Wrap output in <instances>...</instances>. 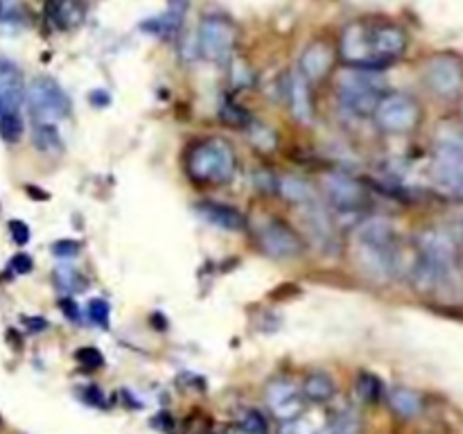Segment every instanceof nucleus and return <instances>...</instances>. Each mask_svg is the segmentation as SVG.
<instances>
[{"label": "nucleus", "mask_w": 463, "mask_h": 434, "mask_svg": "<svg viewBox=\"0 0 463 434\" xmlns=\"http://www.w3.org/2000/svg\"><path fill=\"white\" fill-rule=\"evenodd\" d=\"M414 283L423 292L455 294L461 289L457 251L452 240L441 231H425L419 235V260L414 265Z\"/></svg>", "instance_id": "1"}, {"label": "nucleus", "mask_w": 463, "mask_h": 434, "mask_svg": "<svg viewBox=\"0 0 463 434\" xmlns=\"http://www.w3.org/2000/svg\"><path fill=\"white\" fill-rule=\"evenodd\" d=\"M355 260L375 278H392L401 269V244L393 224L384 217H371L353 235Z\"/></svg>", "instance_id": "2"}, {"label": "nucleus", "mask_w": 463, "mask_h": 434, "mask_svg": "<svg viewBox=\"0 0 463 434\" xmlns=\"http://www.w3.org/2000/svg\"><path fill=\"white\" fill-rule=\"evenodd\" d=\"M25 102V80L12 59L0 54V136L16 143L23 134L21 107Z\"/></svg>", "instance_id": "3"}, {"label": "nucleus", "mask_w": 463, "mask_h": 434, "mask_svg": "<svg viewBox=\"0 0 463 434\" xmlns=\"http://www.w3.org/2000/svg\"><path fill=\"white\" fill-rule=\"evenodd\" d=\"M384 95V84L378 77V71H360L353 68L351 72H344L337 81V98L346 111L353 116H373L380 98Z\"/></svg>", "instance_id": "4"}, {"label": "nucleus", "mask_w": 463, "mask_h": 434, "mask_svg": "<svg viewBox=\"0 0 463 434\" xmlns=\"http://www.w3.org/2000/svg\"><path fill=\"white\" fill-rule=\"evenodd\" d=\"M235 172V154L224 140H203L188 154V175L199 184H226Z\"/></svg>", "instance_id": "5"}, {"label": "nucleus", "mask_w": 463, "mask_h": 434, "mask_svg": "<svg viewBox=\"0 0 463 434\" xmlns=\"http://www.w3.org/2000/svg\"><path fill=\"white\" fill-rule=\"evenodd\" d=\"M25 102L34 120L57 122L71 113V98L50 77H36L25 89Z\"/></svg>", "instance_id": "6"}, {"label": "nucleus", "mask_w": 463, "mask_h": 434, "mask_svg": "<svg viewBox=\"0 0 463 434\" xmlns=\"http://www.w3.org/2000/svg\"><path fill=\"white\" fill-rule=\"evenodd\" d=\"M339 57L346 66L360 68V71H383L378 54L373 50V39H371V23L355 21L342 32L339 41Z\"/></svg>", "instance_id": "7"}, {"label": "nucleus", "mask_w": 463, "mask_h": 434, "mask_svg": "<svg viewBox=\"0 0 463 434\" xmlns=\"http://www.w3.org/2000/svg\"><path fill=\"white\" fill-rule=\"evenodd\" d=\"M375 122L380 129L389 134H407L414 129L420 120V108L414 98L405 93H384L373 111Z\"/></svg>", "instance_id": "8"}, {"label": "nucleus", "mask_w": 463, "mask_h": 434, "mask_svg": "<svg viewBox=\"0 0 463 434\" xmlns=\"http://www.w3.org/2000/svg\"><path fill=\"white\" fill-rule=\"evenodd\" d=\"M235 36H238V30H235V25L229 18L206 16L202 21V25H199V52H202L203 59H208V61H229L231 52H233L235 48Z\"/></svg>", "instance_id": "9"}, {"label": "nucleus", "mask_w": 463, "mask_h": 434, "mask_svg": "<svg viewBox=\"0 0 463 434\" xmlns=\"http://www.w3.org/2000/svg\"><path fill=\"white\" fill-rule=\"evenodd\" d=\"M425 84L434 95L452 99L463 89V63L452 54H437L425 66Z\"/></svg>", "instance_id": "10"}, {"label": "nucleus", "mask_w": 463, "mask_h": 434, "mask_svg": "<svg viewBox=\"0 0 463 434\" xmlns=\"http://www.w3.org/2000/svg\"><path fill=\"white\" fill-rule=\"evenodd\" d=\"M432 179L446 194L463 197V145L443 143L432 163Z\"/></svg>", "instance_id": "11"}, {"label": "nucleus", "mask_w": 463, "mask_h": 434, "mask_svg": "<svg viewBox=\"0 0 463 434\" xmlns=\"http://www.w3.org/2000/svg\"><path fill=\"white\" fill-rule=\"evenodd\" d=\"M258 238H260L262 249L279 260H294L303 253V240L298 238L297 231L276 217L262 222Z\"/></svg>", "instance_id": "12"}, {"label": "nucleus", "mask_w": 463, "mask_h": 434, "mask_svg": "<svg viewBox=\"0 0 463 434\" xmlns=\"http://www.w3.org/2000/svg\"><path fill=\"white\" fill-rule=\"evenodd\" d=\"M326 197L339 212H355L366 203V193L353 176L344 172H333L324 179Z\"/></svg>", "instance_id": "13"}, {"label": "nucleus", "mask_w": 463, "mask_h": 434, "mask_svg": "<svg viewBox=\"0 0 463 434\" xmlns=\"http://www.w3.org/2000/svg\"><path fill=\"white\" fill-rule=\"evenodd\" d=\"M267 405H269L271 414L280 420H294L303 416L306 410V398L298 387H294L288 380H274L265 392Z\"/></svg>", "instance_id": "14"}, {"label": "nucleus", "mask_w": 463, "mask_h": 434, "mask_svg": "<svg viewBox=\"0 0 463 434\" xmlns=\"http://www.w3.org/2000/svg\"><path fill=\"white\" fill-rule=\"evenodd\" d=\"M301 208V222L303 229H306L307 238L321 249V251H333L335 244H337V235H335V224L330 220L328 211L319 203V199L306 203Z\"/></svg>", "instance_id": "15"}, {"label": "nucleus", "mask_w": 463, "mask_h": 434, "mask_svg": "<svg viewBox=\"0 0 463 434\" xmlns=\"http://www.w3.org/2000/svg\"><path fill=\"white\" fill-rule=\"evenodd\" d=\"M335 66V52L326 41H315L307 45L298 59V72L307 84H317V81L326 80Z\"/></svg>", "instance_id": "16"}, {"label": "nucleus", "mask_w": 463, "mask_h": 434, "mask_svg": "<svg viewBox=\"0 0 463 434\" xmlns=\"http://www.w3.org/2000/svg\"><path fill=\"white\" fill-rule=\"evenodd\" d=\"M371 36H373V50L383 66L396 61L407 50L405 30L393 23H371Z\"/></svg>", "instance_id": "17"}, {"label": "nucleus", "mask_w": 463, "mask_h": 434, "mask_svg": "<svg viewBox=\"0 0 463 434\" xmlns=\"http://www.w3.org/2000/svg\"><path fill=\"white\" fill-rule=\"evenodd\" d=\"M194 211H197L199 215H202V220H206L208 224L220 226V229L224 231H233V233H238V231L247 229V217H244L238 208L226 206V203L202 202L194 206Z\"/></svg>", "instance_id": "18"}, {"label": "nucleus", "mask_w": 463, "mask_h": 434, "mask_svg": "<svg viewBox=\"0 0 463 434\" xmlns=\"http://www.w3.org/2000/svg\"><path fill=\"white\" fill-rule=\"evenodd\" d=\"M285 95H288L289 108L298 120H310L312 116V102L310 90H307V81L303 80L301 72H292L285 81Z\"/></svg>", "instance_id": "19"}, {"label": "nucleus", "mask_w": 463, "mask_h": 434, "mask_svg": "<svg viewBox=\"0 0 463 434\" xmlns=\"http://www.w3.org/2000/svg\"><path fill=\"white\" fill-rule=\"evenodd\" d=\"M50 16L61 30H72L84 18V3L81 0H50Z\"/></svg>", "instance_id": "20"}, {"label": "nucleus", "mask_w": 463, "mask_h": 434, "mask_svg": "<svg viewBox=\"0 0 463 434\" xmlns=\"http://www.w3.org/2000/svg\"><path fill=\"white\" fill-rule=\"evenodd\" d=\"M389 405L402 419H416L423 411V398L419 392L407 387H396L389 393Z\"/></svg>", "instance_id": "21"}, {"label": "nucleus", "mask_w": 463, "mask_h": 434, "mask_svg": "<svg viewBox=\"0 0 463 434\" xmlns=\"http://www.w3.org/2000/svg\"><path fill=\"white\" fill-rule=\"evenodd\" d=\"M32 140H34V147L43 154H61L63 152L61 134H59V129L54 122L34 120V125H32Z\"/></svg>", "instance_id": "22"}, {"label": "nucleus", "mask_w": 463, "mask_h": 434, "mask_svg": "<svg viewBox=\"0 0 463 434\" xmlns=\"http://www.w3.org/2000/svg\"><path fill=\"white\" fill-rule=\"evenodd\" d=\"M279 190L294 206H306V203L319 199L317 197V190L306 179H301V176H283L279 181Z\"/></svg>", "instance_id": "23"}, {"label": "nucleus", "mask_w": 463, "mask_h": 434, "mask_svg": "<svg viewBox=\"0 0 463 434\" xmlns=\"http://www.w3.org/2000/svg\"><path fill=\"white\" fill-rule=\"evenodd\" d=\"M301 392H303V396H306V401L328 402L335 398L337 387H335L333 378H330L328 373H321V371H317V373H310L306 380H303Z\"/></svg>", "instance_id": "24"}, {"label": "nucleus", "mask_w": 463, "mask_h": 434, "mask_svg": "<svg viewBox=\"0 0 463 434\" xmlns=\"http://www.w3.org/2000/svg\"><path fill=\"white\" fill-rule=\"evenodd\" d=\"M355 393L364 402H378L380 396H383V382H380V378H375V375L362 373L360 378H357Z\"/></svg>", "instance_id": "25"}, {"label": "nucleus", "mask_w": 463, "mask_h": 434, "mask_svg": "<svg viewBox=\"0 0 463 434\" xmlns=\"http://www.w3.org/2000/svg\"><path fill=\"white\" fill-rule=\"evenodd\" d=\"M54 283L63 289V292H81L84 288V276L77 269H71V267H59L54 271Z\"/></svg>", "instance_id": "26"}, {"label": "nucleus", "mask_w": 463, "mask_h": 434, "mask_svg": "<svg viewBox=\"0 0 463 434\" xmlns=\"http://www.w3.org/2000/svg\"><path fill=\"white\" fill-rule=\"evenodd\" d=\"M324 434H362V425L355 419H351V416H337L324 429Z\"/></svg>", "instance_id": "27"}, {"label": "nucleus", "mask_w": 463, "mask_h": 434, "mask_svg": "<svg viewBox=\"0 0 463 434\" xmlns=\"http://www.w3.org/2000/svg\"><path fill=\"white\" fill-rule=\"evenodd\" d=\"M86 315L93 324H98L99 328H109V303L104 298H93L86 307Z\"/></svg>", "instance_id": "28"}, {"label": "nucleus", "mask_w": 463, "mask_h": 434, "mask_svg": "<svg viewBox=\"0 0 463 434\" xmlns=\"http://www.w3.org/2000/svg\"><path fill=\"white\" fill-rule=\"evenodd\" d=\"M52 251L59 258H72L80 253V242H75V240H59V242L52 244Z\"/></svg>", "instance_id": "29"}, {"label": "nucleus", "mask_w": 463, "mask_h": 434, "mask_svg": "<svg viewBox=\"0 0 463 434\" xmlns=\"http://www.w3.org/2000/svg\"><path fill=\"white\" fill-rule=\"evenodd\" d=\"M240 425H242V428H247V429H251L253 434H265L267 432L265 420H262V416L258 414V411H247V414H244V420Z\"/></svg>", "instance_id": "30"}, {"label": "nucleus", "mask_w": 463, "mask_h": 434, "mask_svg": "<svg viewBox=\"0 0 463 434\" xmlns=\"http://www.w3.org/2000/svg\"><path fill=\"white\" fill-rule=\"evenodd\" d=\"M77 360L86 366H99L104 362V357L98 348L89 346V348H80V351H77Z\"/></svg>", "instance_id": "31"}, {"label": "nucleus", "mask_w": 463, "mask_h": 434, "mask_svg": "<svg viewBox=\"0 0 463 434\" xmlns=\"http://www.w3.org/2000/svg\"><path fill=\"white\" fill-rule=\"evenodd\" d=\"M280 434H315V432H312L310 423L298 416V419L294 420H285V428L280 429Z\"/></svg>", "instance_id": "32"}, {"label": "nucleus", "mask_w": 463, "mask_h": 434, "mask_svg": "<svg viewBox=\"0 0 463 434\" xmlns=\"http://www.w3.org/2000/svg\"><path fill=\"white\" fill-rule=\"evenodd\" d=\"M9 231H12V238L16 240L18 244H25L27 240H30V229H27V224H23V222H9Z\"/></svg>", "instance_id": "33"}, {"label": "nucleus", "mask_w": 463, "mask_h": 434, "mask_svg": "<svg viewBox=\"0 0 463 434\" xmlns=\"http://www.w3.org/2000/svg\"><path fill=\"white\" fill-rule=\"evenodd\" d=\"M12 269L16 274H27V271H32V258L27 253H18L12 260Z\"/></svg>", "instance_id": "34"}, {"label": "nucleus", "mask_w": 463, "mask_h": 434, "mask_svg": "<svg viewBox=\"0 0 463 434\" xmlns=\"http://www.w3.org/2000/svg\"><path fill=\"white\" fill-rule=\"evenodd\" d=\"M61 307H63V312L71 316V319H77V312H75V306H72V301H63Z\"/></svg>", "instance_id": "35"}, {"label": "nucleus", "mask_w": 463, "mask_h": 434, "mask_svg": "<svg viewBox=\"0 0 463 434\" xmlns=\"http://www.w3.org/2000/svg\"><path fill=\"white\" fill-rule=\"evenodd\" d=\"M226 434H253V432H251V429L242 428V425H233V428L226 429Z\"/></svg>", "instance_id": "36"}, {"label": "nucleus", "mask_w": 463, "mask_h": 434, "mask_svg": "<svg viewBox=\"0 0 463 434\" xmlns=\"http://www.w3.org/2000/svg\"><path fill=\"white\" fill-rule=\"evenodd\" d=\"M319 434H324V432H319Z\"/></svg>", "instance_id": "37"}]
</instances>
